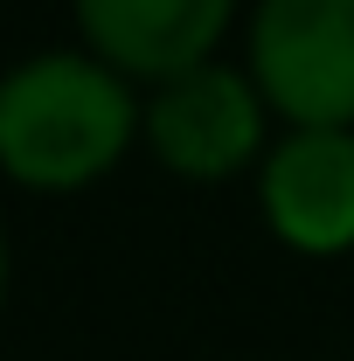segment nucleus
<instances>
[{
	"label": "nucleus",
	"instance_id": "f257e3e1",
	"mask_svg": "<svg viewBox=\"0 0 354 361\" xmlns=\"http://www.w3.org/2000/svg\"><path fill=\"white\" fill-rule=\"evenodd\" d=\"M133 90L111 63L49 49L0 77V167L21 188H84L139 133Z\"/></svg>",
	"mask_w": 354,
	"mask_h": 361
},
{
	"label": "nucleus",
	"instance_id": "f03ea898",
	"mask_svg": "<svg viewBox=\"0 0 354 361\" xmlns=\"http://www.w3.org/2000/svg\"><path fill=\"white\" fill-rule=\"evenodd\" d=\"M250 84L292 118V133L354 126V0H257Z\"/></svg>",
	"mask_w": 354,
	"mask_h": 361
},
{
	"label": "nucleus",
	"instance_id": "7ed1b4c3",
	"mask_svg": "<svg viewBox=\"0 0 354 361\" xmlns=\"http://www.w3.org/2000/svg\"><path fill=\"white\" fill-rule=\"evenodd\" d=\"M146 139L181 180H222L236 174L257 139H264V90L243 70L195 63L153 90L146 104Z\"/></svg>",
	"mask_w": 354,
	"mask_h": 361
},
{
	"label": "nucleus",
	"instance_id": "20e7f679",
	"mask_svg": "<svg viewBox=\"0 0 354 361\" xmlns=\"http://www.w3.org/2000/svg\"><path fill=\"white\" fill-rule=\"evenodd\" d=\"M257 188L271 229L292 250L306 257L354 250V133H285L264 153Z\"/></svg>",
	"mask_w": 354,
	"mask_h": 361
},
{
	"label": "nucleus",
	"instance_id": "39448f33",
	"mask_svg": "<svg viewBox=\"0 0 354 361\" xmlns=\"http://www.w3.org/2000/svg\"><path fill=\"white\" fill-rule=\"evenodd\" d=\"M236 0H77V28L90 35L97 63L139 77H181L209 63L216 35L229 28Z\"/></svg>",
	"mask_w": 354,
	"mask_h": 361
},
{
	"label": "nucleus",
	"instance_id": "423d86ee",
	"mask_svg": "<svg viewBox=\"0 0 354 361\" xmlns=\"http://www.w3.org/2000/svg\"><path fill=\"white\" fill-rule=\"evenodd\" d=\"M0 292H7V243H0Z\"/></svg>",
	"mask_w": 354,
	"mask_h": 361
}]
</instances>
